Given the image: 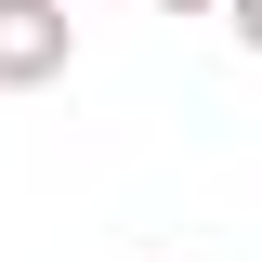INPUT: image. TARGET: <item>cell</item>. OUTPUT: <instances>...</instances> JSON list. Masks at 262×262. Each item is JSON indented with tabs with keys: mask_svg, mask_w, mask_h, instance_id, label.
Instances as JSON below:
<instances>
[{
	"mask_svg": "<svg viewBox=\"0 0 262 262\" xmlns=\"http://www.w3.org/2000/svg\"><path fill=\"white\" fill-rule=\"evenodd\" d=\"M66 53H79V13L66 0H0V92H53Z\"/></svg>",
	"mask_w": 262,
	"mask_h": 262,
	"instance_id": "1",
	"label": "cell"
},
{
	"mask_svg": "<svg viewBox=\"0 0 262 262\" xmlns=\"http://www.w3.org/2000/svg\"><path fill=\"white\" fill-rule=\"evenodd\" d=\"M223 27H236V53H262V0H223Z\"/></svg>",
	"mask_w": 262,
	"mask_h": 262,
	"instance_id": "2",
	"label": "cell"
},
{
	"mask_svg": "<svg viewBox=\"0 0 262 262\" xmlns=\"http://www.w3.org/2000/svg\"><path fill=\"white\" fill-rule=\"evenodd\" d=\"M158 13H223V0H158Z\"/></svg>",
	"mask_w": 262,
	"mask_h": 262,
	"instance_id": "3",
	"label": "cell"
},
{
	"mask_svg": "<svg viewBox=\"0 0 262 262\" xmlns=\"http://www.w3.org/2000/svg\"><path fill=\"white\" fill-rule=\"evenodd\" d=\"M66 13H79V0H66Z\"/></svg>",
	"mask_w": 262,
	"mask_h": 262,
	"instance_id": "4",
	"label": "cell"
}]
</instances>
